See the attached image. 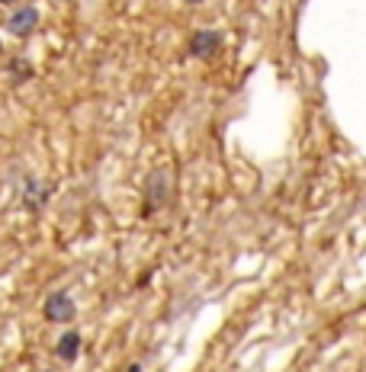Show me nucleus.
Wrapping results in <instances>:
<instances>
[{"mask_svg":"<svg viewBox=\"0 0 366 372\" xmlns=\"http://www.w3.org/2000/svg\"><path fill=\"white\" fill-rule=\"evenodd\" d=\"M55 353L65 360V363H74L77 360V353H81V334L77 331H68L61 340H58V347H55Z\"/></svg>","mask_w":366,"mask_h":372,"instance_id":"5","label":"nucleus"},{"mask_svg":"<svg viewBox=\"0 0 366 372\" xmlns=\"http://www.w3.org/2000/svg\"><path fill=\"white\" fill-rule=\"evenodd\" d=\"M0 52H3V45H0Z\"/></svg>","mask_w":366,"mask_h":372,"instance_id":"9","label":"nucleus"},{"mask_svg":"<svg viewBox=\"0 0 366 372\" xmlns=\"http://www.w3.org/2000/svg\"><path fill=\"white\" fill-rule=\"evenodd\" d=\"M0 3H17V0H0Z\"/></svg>","mask_w":366,"mask_h":372,"instance_id":"7","label":"nucleus"},{"mask_svg":"<svg viewBox=\"0 0 366 372\" xmlns=\"http://www.w3.org/2000/svg\"><path fill=\"white\" fill-rule=\"evenodd\" d=\"M218 45H222V36H218L216 29H199L193 32V42H190V55L193 58H209L216 55Z\"/></svg>","mask_w":366,"mask_h":372,"instance_id":"2","label":"nucleus"},{"mask_svg":"<svg viewBox=\"0 0 366 372\" xmlns=\"http://www.w3.org/2000/svg\"><path fill=\"white\" fill-rule=\"evenodd\" d=\"M187 3H199V0H187Z\"/></svg>","mask_w":366,"mask_h":372,"instance_id":"8","label":"nucleus"},{"mask_svg":"<svg viewBox=\"0 0 366 372\" xmlns=\"http://www.w3.org/2000/svg\"><path fill=\"white\" fill-rule=\"evenodd\" d=\"M36 26H39V10L36 7H19L7 23V29L13 32V36H29Z\"/></svg>","mask_w":366,"mask_h":372,"instance_id":"4","label":"nucleus"},{"mask_svg":"<svg viewBox=\"0 0 366 372\" xmlns=\"http://www.w3.org/2000/svg\"><path fill=\"white\" fill-rule=\"evenodd\" d=\"M125 372H141V366H129V369H125Z\"/></svg>","mask_w":366,"mask_h":372,"instance_id":"6","label":"nucleus"},{"mask_svg":"<svg viewBox=\"0 0 366 372\" xmlns=\"http://www.w3.org/2000/svg\"><path fill=\"white\" fill-rule=\"evenodd\" d=\"M77 315L74 308V298L65 296V292H55V296H48L45 302V318L48 321H71Z\"/></svg>","mask_w":366,"mask_h":372,"instance_id":"3","label":"nucleus"},{"mask_svg":"<svg viewBox=\"0 0 366 372\" xmlns=\"http://www.w3.org/2000/svg\"><path fill=\"white\" fill-rule=\"evenodd\" d=\"M145 196H148V203L151 209H158V205L167 203V196H170V174L164 167L154 170L148 177V186H145Z\"/></svg>","mask_w":366,"mask_h":372,"instance_id":"1","label":"nucleus"}]
</instances>
